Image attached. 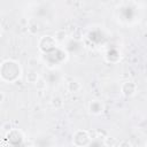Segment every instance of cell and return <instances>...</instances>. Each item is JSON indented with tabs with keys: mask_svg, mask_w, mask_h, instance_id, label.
Masks as SVG:
<instances>
[{
	"mask_svg": "<svg viewBox=\"0 0 147 147\" xmlns=\"http://www.w3.org/2000/svg\"><path fill=\"white\" fill-rule=\"evenodd\" d=\"M1 1H8V0H1Z\"/></svg>",
	"mask_w": 147,
	"mask_h": 147,
	"instance_id": "cell-21",
	"label": "cell"
},
{
	"mask_svg": "<svg viewBox=\"0 0 147 147\" xmlns=\"http://www.w3.org/2000/svg\"><path fill=\"white\" fill-rule=\"evenodd\" d=\"M82 90V84L76 80V79H71L67 83V91L71 94H75V93H78L79 91Z\"/></svg>",
	"mask_w": 147,
	"mask_h": 147,
	"instance_id": "cell-6",
	"label": "cell"
},
{
	"mask_svg": "<svg viewBox=\"0 0 147 147\" xmlns=\"http://www.w3.org/2000/svg\"><path fill=\"white\" fill-rule=\"evenodd\" d=\"M2 132H3V131H2V127H1V125H0V136H1Z\"/></svg>",
	"mask_w": 147,
	"mask_h": 147,
	"instance_id": "cell-19",
	"label": "cell"
},
{
	"mask_svg": "<svg viewBox=\"0 0 147 147\" xmlns=\"http://www.w3.org/2000/svg\"><path fill=\"white\" fill-rule=\"evenodd\" d=\"M138 86L132 80H125L122 83L121 85V93L125 96V98H131L137 93Z\"/></svg>",
	"mask_w": 147,
	"mask_h": 147,
	"instance_id": "cell-3",
	"label": "cell"
},
{
	"mask_svg": "<svg viewBox=\"0 0 147 147\" xmlns=\"http://www.w3.org/2000/svg\"><path fill=\"white\" fill-rule=\"evenodd\" d=\"M103 110H105V106L99 100H92L88 103V111L92 115H95V116L96 115H100V114H102Z\"/></svg>",
	"mask_w": 147,
	"mask_h": 147,
	"instance_id": "cell-5",
	"label": "cell"
},
{
	"mask_svg": "<svg viewBox=\"0 0 147 147\" xmlns=\"http://www.w3.org/2000/svg\"><path fill=\"white\" fill-rule=\"evenodd\" d=\"M22 75V68L15 60H5L0 64V79L6 83H15Z\"/></svg>",
	"mask_w": 147,
	"mask_h": 147,
	"instance_id": "cell-1",
	"label": "cell"
},
{
	"mask_svg": "<svg viewBox=\"0 0 147 147\" xmlns=\"http://www.w3.org/2000/svg\"><path fill=\"white\" fill-rule=\"evenodd\" d=\"M87 133H88V137H90V139H91V141L92 140H94V139H98V134H96V130H88L87 131Z\"/></svg>",
	"mask_w": 147,
	"mask_h": 147,
	"instance_id": "cell-17",
	"label": "cell"
},
{
	"mask_svg": "<svg viewBox=\"0 0 147 147\" xmlns=\"http://www.w3.org/2000/svg\"><path fill=\"white\" fill-rule=\"evenodd\" d=\"M116 140H115V138H113V137H110V136H106L105 138H102V144L105 145V146H116Z\"/></svg>",
	"mask_w": 147,
	"mask_h": 147,
	"instance_id": "cell-11",
	"label": "cell"
},
{
	"mask_svg": "<svg viewBox=\"0 0 147 147\" xmlns=\"http://www.w3.org/2000/svg\"><path fill=\"white\" fill-rule=\"evenodd\" d=\"M34 85L37 86V88H38V90H44V88L46 87V83H45V80H44L42 78H39Z\"/></svg>",
	"mask_w": 147,
	"mask_h": 147,
	"instance_id": "cell-14",
	"label": "cell"
},
{
	"mask_svg": "<svg viewBox=\"0 0 147 147\" xmlns=\"http://www.w3.org/2000/svg\"><path fill=\"white\" fill-rule=\"evenodd\" d=\"M28 31L30 34H37L38 31H39V26H38V23L37 22H30L28 24Z\"/></svg>",
	"mask_w": 147,
	"mask_h": 147,
	"instance_id": "cell-10",
	"label": "cell"
},
{
	"mask_svg": "<svg viewBox=\"0 0 147 147\" xmlns=\"http://www.w3.org/2000/svg\"><path fill=\"white\" fill-rule=\"evenodd\" d=\"M26 63H28V67H29L30 69H33V70H34V69L38 67V64H39V61H38L37 57H33V56H32V57H29V59H28V62H26Z\"/></svg>",
	"mask_w": 147,
	"mask_h": 147,
	"instance_id": "cell-12",
	"label": "cell"
},
{
	"mask_svg": "<svg viewBox=\"0 0 147 147\" xmlns=\"http://www.w3.org/2000/svg\"><path fill=\"white\" fill-rule=\"evenodd\" d=\"M91 144V139L88 137L87 130H77L72 134V145L77 147L88 146Z\"/></svg>",
	"mask_w": 147,
	"mask_h": 147,
	"instance_id": "cell-2",
	"label": "cell"
},
{
	"mask_svg": "<svg viewBox=\"0 0 147 147\" xmlns=\"http://www.w3.org/2000/svg\"><path fill=\"white\" fill-rule=\"evenodd\" d=\"M5 98H6L5 93H3L2 91H0V103H2V102L5 101Z\"/></svg>",
	"mask_w": 147,
	"mask_h": 147,
	"instance_id": "cell-18",
	"label": "cell"
},
{
	"mask_svg": "<svg viewBox=\"0 0 147 147\" xmlns=\"http://www.w3.org/2000/svg\"><path fill=\"white\" fill-rule=\"evenodd\" d=\"M1 127H2V131H3V132H6V133L13 129V127H11V123H10V122H5V123L1 125Z\"/></svg>",
	"mask_w": 147,
	"mask_h": 147,
	"instance_id": "cell-15",
	"label": "cell"
},
{
	"mask_svg": "<svg viewBox=\"0 0 147 147\" xmlns=\"http://www.w3.org/2000/svg\"><path fill=\"white\" fill-rule=\"evenodd\" d=\"M1 33H2V30H1V26H0V36H1Z\"/></svg>",
	"mask_w": 147,
	"mask_h": 147,
	"instance_id": "cell-20",
	"label": "cell"
},
{
	"mask_svg": "<svg viewBox=\"0 0 147 147\" xmlns=\"http://www.w3.org/2000/svg\"><path fill=\"white\" fill-rule=\"evenodd\" d=\"M49 103H51L52 108H54V109L57 110V109H61L63 107L64 101H63V99H62L61 95H53L52 99H51V101H49Z\"/></svg>",
	"mask_w": 147,
	"mask_h": 147,
	"instance_id": "cell-7",
	"label": "cell"
},
{
	"mask_svg": "<svg viewBox=\"0 0 147 147\" xmlns=\"http://www.w3.org/2000/svg\"><path fill=\"white\" fill-rule=\"evenodd\" d=\"M39 78H40V77H39L38 72H37L36 70H33V69H31V70L25 75V80H26V83H30V84H36Z\"/></svg>",
	"mask_w": 147,
	"mask_h": 147,
	"instance_id": "cell-8",
	"label": "cell"
},
{
	"mask_svg": "<svg viewBox=\"0 0 147 147\" xmlns=\"http://www.w3.org/2000/svg\"><path fill=\"white\" fill-rule=\"evenodd\" d=\"M40 39L42 41H45V45H38L39 49L41 52H48V51L53 49L55 47V45H56V41H55L54 37H52V36H42Z\"/></svg>",
	"mask_w": 147,
	"mask_h": 147,
	"instance_id": "cell-4",
	"label": "cell"
},
{
	"mask_svg": "<svg viewBox=\"0 0 147 147\" xmlns=\"http://www.w3.org/2000/svg\"><path fill=\"white\" fill-rule=\"evenodd\" d=\"M71 38L75 39V40H77V41H80L83 39V34H82L80 30H75L72 32V34H71Z\"/></svg>",
	"mask_w": 147,
	"mask_h": 147,
	"instance_id": "cell-13",
	"label": "cell"
},
{
	"mask_svg": "<svg viewBox=\"0 0 147 147\" xmlns=\"http://www.w3.org/2000/svg\"><path fill=\"white\" fill-rule=\"evenodd\" d=\"M67 37H68V33H67L65 30H57V31L55 32V34H54V39H55L56 42H62V41H64V40L67 39Z\"/></svg>",
	"mask_w": 147,
	"mask_h": 147,
	"instance_id": "cell-9",
	"label": "cell"
},
{
	"mask_svg": "<svg viewBox=\"0 0 147 147\" xmlns=\"http://www.w3.org/2000/svg\"><path fill=\"white\" fill-rule=\"evenodd\" d=\"M116 146H121V147H123V146L131 147V146H132V144H131L129 140H122V141H117V142H116Z\"/></svg>",
	"mask_w": 147,
	"mask_h": 147,
	"instance_id": "cell-16",
	"label": "cell"
}]
</instances>
